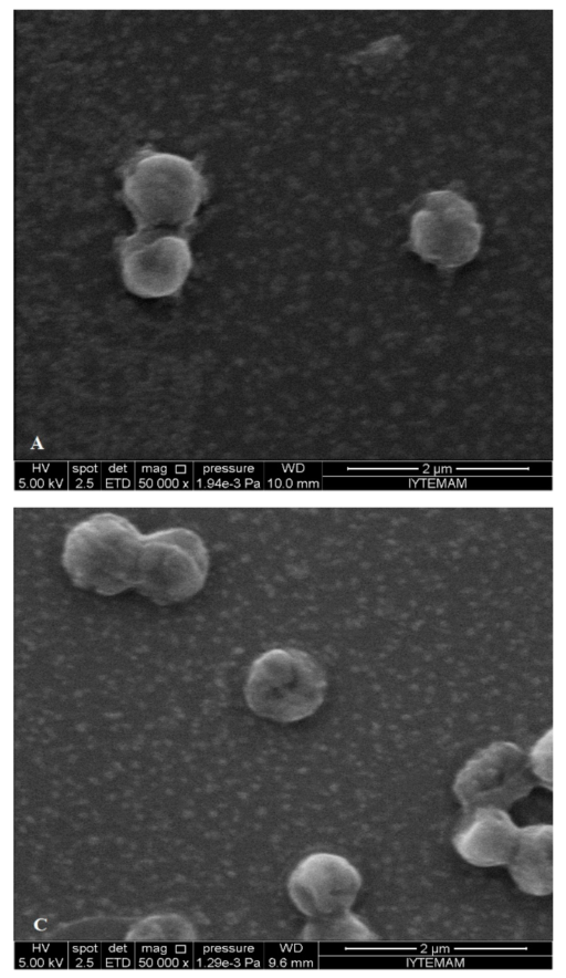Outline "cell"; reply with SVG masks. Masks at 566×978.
I'll list each match as a JSON object with an SVG mask.
<instances>
[{"label":"cell","mask_w":566,"mask_h":978,"mask_svg":"<svg viewBox=\"0 0 566 978\" xmlns=\"http://www.w3.org/2000/svg\"><path fill=\"white\" fill-rule=\"evenodd\" d=\"M207 187L192 162L142 153L126 169L123 197L139 231H182L193 221Z\"/></svg>","instance_id":"6da1fadb"},{"label":"cell","mask_w":566,"mask_h":978,"mask_svg":"<svg viewBox=\"0 0 566 978\" xmlns=\"http://www.w3.org/2000/svg\"><path fill=\"white\" fill-rule=\"evenodd\" d=\"M144 535L127 519L99 513L76 524L67 534L62 564L72 583L101 595L135 587Z\"/></svg>","instance_id":"7a4b0ae2"},{"label":"cell","mask_w":566,"mask_h":978,"mask_svg":"<svg viewBox=\"0 0 566 978\" xmlns=\"http://www.w3.org/2000/svg\"><path fill=\"white\" fill-rule=\"evenodd\" d=\"M326 690L325 670L312 655L296 648H272L252 663L244 697L256 715L286 724L315 714Z\"/></svg>","instance_id":"3957f363"},{"label":"cell","mask_w":566,"mask_h":978,"mask_svg":"<svg viewBox=\"0 0 566 978\" xmlns=\"http://www.w3.org/2000/svg\"><path fill=\"white\" fill-rule=\"evenodd\" d=\"M208 550L192 530L170 528L144 535L135 587L159 605L190 599L205 585Z\"/></svg>","instance_id":"277c9868"},{"label":"cell","mask_w":566,"mask_h":978,"mask_svg":"<svg viewBox=\"0 0 566 978\" xmlns=\"http://www.w3.org/2000/svg\"><path fill=\"white\" fill-rule=\"evenodd\" d=\"M481 237L474 207L453 191L428 194L411 219V249L440 268H458L471 261L480 249Z\"/></svg>","instance_id":"5b68a950"},{"label":"cell","mask_w":566,"mask_h":978,"mask_svg":"<svg viewBox=\"0 0 566 978\" xmlns=\"http://www.w3.org/2000/svg\"><path fill=\"white\" fill-rule=\"evenodd\" d=\"M537 782L528 756L515 743L497 741L465 762L454 779L453 792L463 810H509L527 797Z\"/></svg>","instance_id":"8992f818"},{"label":"cell","mask_w":566,"mask_h":978,"mask_svg":"<svg viewBox=\"0 0 566 978\" xmlns=\"http://www.w3.org/2000/svg\"><path fill=\"white\" fill-rule=\"evenodd\" d=\"M122 278L126 288L143 298L176 293L192 267L184 236L163 230H146L118 241Z\"/></svg>","instance_id":"52a82bcc"},{"label":"cell","mask_w":566,"mask_h":978,"mask_svg":"<svg viewBox=\"0 0 566 978\" xmlns=\"http://www.w3.org/2000/svg\"><path fill=\"white\" fill-rule=\"evenodd\" d=\"M360 887L358 870L347 859L328 852L303 859L287 881L291 901L310 918L349 911Z\"/></svg>","instance_id":"ba28073f"},{"label":"cell","mask_w":566,"mask_h":978,"mask_svg":"<svg viewBox=\"0 0 566 978\" xmlns=\"http://www.w3.org/2000/svg\"><path fill=\"white\" fill-rule=\"evenodd\" d=\"M520 829L507 810L480 807L464 810L452 844L468 863L479 867L506 865L516 845Z\"/></svg>","instance_id":"9c48e42d"},{"label":"cell","mask_w":566,"mask_h":978,"mask_svg":"<svg viewBox=\"0 0 566 978\" xmlns=\"http://www.w3.org/2000/svg\"><path fill=\"white\" fill-rule=\"evenodd\" d=\"M517 887L532 896L553 892V826L532 824L520 829L514 851L505 865Z\"/></svg>","instance_id":"30bf717a"},{"label":"cell","mask_w":566,"mask_h":978,"mask_svg":"<svg viewBox=\"0 0 566 978\" xmlns=\"http://www.w3.org/2000/svg\"><path fill=\"white\" fill-rule=\"evenodd\" d=\"M304 927V938L315 941H369L376 936L360 918L349 911L311 918Z\"/></svg>","instance_id":"8fae6325"},{"label":"cell","mask_w":566,"mask_h":978,"mask_svg":"<svg viewBox=\"0 0 566 978\" xmlns=\"http://www.w3.org/2000/svg\"><path fill=\"white\" fill-rule=\"evenodd\" d=\"M192 462H135V489H191Z\"/></svg>","instance_id":"7c38bea8"},{"label":"cell","mask_w":566,"mask_h":978,"mask_svg":"<svg viewBox=\"0 0 566 978\" xmlns=\"http://www.w3.org/2000/svg\"><path fill=\"white\" fill-rule=\"evenodd\" d=\"M15 486L22 489H66L69 464L60 461L17 464Z\"/></svg>","instance_id":"4fadbf2b"},{"label":"cell","mask_w":566,"mask_h":978,"mask_svg":"<svg viewBox=\"0 0 566 978\" xmlns=\"http://www.w3.org/2000/svg\"><path fill=\"white\" fill-rule=\"evenodd\" d=\"M527 756L531 769L538 782L552 789V732L544 735Z\"/></svg>","instance_id":"5bb4252c"},{"label":"cell","mask_w":566,"mask_h":978,"mask_svg":"<svg viewBox=\"0 0 566 978\" xmlns=\"http://www.w3.org/2000/svg\"><path fill=\"white\" fill-rule=\"evenodd\" d=\"M69 488L70 489H102V464L99 462H69Z\"/></svg>","instance_id":"9a60e30c"},{"label":"cell","mask_w":566,"mask_h":978,"mask_svg":"<svg viewBox=\"0 0 566 978\" xmlns=\"http://www.w3.org/2000/svg\"><path fill=\"white\" fill-rule=\"evenodd\" d=\"M135 462H103L102 489H134Z\"/></svg>","instance_id":"2e32d148"}]
</instances>
